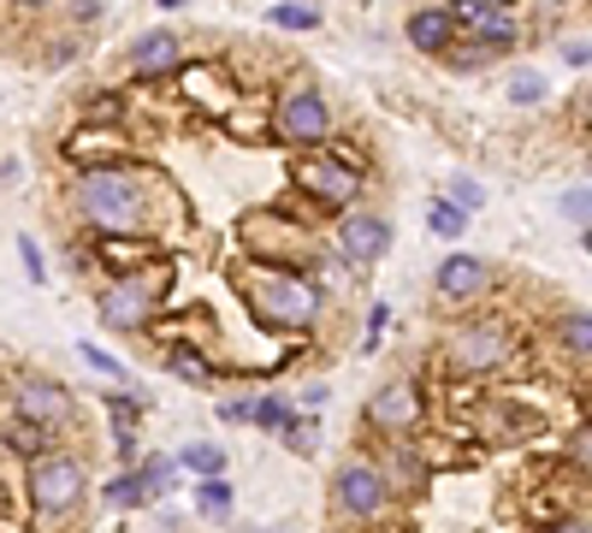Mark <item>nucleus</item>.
Instances as JSON below:
<instances>
[{
  "label": "nucleus",
  "mask_w": 592,
  "mask_h": 533,
  "mask_svg": "<svg viewBox=\"0 0 592 533\" xmlns=\"http://www.w3.org/2000/svg\"><path fill=\"white\" fill-rule=\"evenodd\" d=\"M563 214L586 226V219H592V191H569V196H563Z\"/></svg>",
  "instance_id": "cd10ccee"
},
{
  "label": "nucleus",
  "mask_w": 592,
  "mask_h": 533,
  "mask_svg": "<svg viewBox=\"0 0 592 533\" xmlns=\"http://www.w3.org/2000/svg\"><path fill=\"white\" fill-rule=\"evenodd\" d=\"M273 24H285V30H315V24H320V7H303V0H285V7H273Z\"/></svg>",
  "instance_id": "a211bd4d"
},
{
  "label": "nucleus",
  "mask_w": 592,
  "mask_h": 533,
  "mask_svg": "<svg viewBox=\"0 0 592 533\" xmlns=\"http://www.w3.org/2000/svg\"><path fill=\"white\" fill-rule=\"evenodd\" d=\"M154 315V290L143 279H125V285H113L108 297H101V320L108 326H143Z\"/></svg>",
  "instance_id": "9d476101"
},
{
  "label": "nucleus",
  "mask_w": 592,
  "mask_h": 533,
  "mask_svg": "<svg viewBox=\"0 0 592 533\" xmlns=\"http://www.w3.org/2000/svg\"><path fill=\"white\" fill-rule=\"evenodd\" d=\"M249 421H261V427H273V433H278V427H285L290 416H285V403L267 398V403H249Z\"/></svg>",
  "instance_id": "a878e982"
},
{
  "label": "nucleus",
  "mask_w": 592,
  "mask_h": 533,
  "mask_svg": "<svg viewBox=\"0 0 592 533\" xmlns=\"http://www.w3.org/2000/svg\"><path fill=\"white\" fill-rule=\"evenodd\" d=\"M278 433H285V444H290L296 457H308V451H315V427H303V421H285V427H278Z\"/></svg>",
  "instance_id": "393cba45"
},
{
  "label": "nucleus",
  "mask_w": 592,
  "mask_h": 533,
  "mask_svg": "<svg viewBox=\"0 0 592 533\" xmlns=\"http://www.w3.org/2000/svg\"><path fill=\"white\" fill-rule=\"evenodd\" d=\"M184 462H190L196 474H220V469H225V451H220V444H207V439H196V444L184 451Z\"/></svg>",
  "instance_id": "412c9836"
},
{
  "label": "nucleus",
  "mask_w": 592,
  "mask_h": 533,
  "mask_svg": "<svg viewBox=\"0 0 592 533\" xmlns=\"http://www.w3.org/2000/svg\"><path fill=\"white\" fill-rule=\"evenodd\" d=\"M427 226L439 232V237H462V232H468V208H450V202H439V208L427 214Z\"/></svg>",
  "instance_id": "6ab92c4d"
},
{
  "label": "nucleus",
  "mask_w": 592,
  "mask_h": 533,
  "mask_svg": "<svg viewBox=\"0 0 592 533\" xmlns=\"http://www.w3.org/2000/svg\"><path fill=\"white\" fill-rule=\"evenodd\" d=\"M409 37L421 54H450V37H457V19H450V7H421L409 19Z\"/></svg>",
  "instance_id": "ddd939ff"
},
{
  "label": "nucleus",
  "mask_w": 592,
  "mask_h": 533,
  "mask_svg": "<svg viewBox=\"0 0 592 533\" xmlns=\"http://www.w3.org/2000/svg\"><path fill=\"white\" fill-rule=\"evenodd\" d=\"M196 504H202L207 515H225V510H232V486H225L220 474H207V480H202V492H196Z\"/></svg>",
  "instance_id": "aec40b11"
},
{
  "label": "nucleus",
  "mask_w": 592,
  "mask_h": 533,
  "mask_svg": "<svg viewBox=\"0 0 592 533\" xmlns=\"http://www.w3.org/2000/svg\"><path fill=\"white\" fill-rule=\"evenodd\" d=\"M108 409H113V421H119V433H131V421H136V398H125V391H108Z\"/></svg>",
  "instance_id": "b1692460"
},
{
  "label": "nucleus",
  "mask_w": 592,
  "mask_h": 533,
  "mask_svg": "<svg viewBox=\"0 0 592 533\" xmlns=\"http://www.w3.org/2000/svg\"><path fill=\"white\" fill-rule=\"evenodd\" d=\"M249 308L267 326H308L320 308V290H315V279H303V273L261 267V273H249Z\"/></svg>",
  "instance_id": "f257e3e1"
},
{
  "label": "nucleus",
  "mask_w": 592,
  "mask_h": 533,
  "mask_svg": "<svg viewBox=\"0 0 592 533\" xmlns=\"http://www.w3.org/2000/svg\"><path fill=\"white\" fill-rule=\"evenodd\" d=\"M333 131V113H326V101L315 90H290L285 101H278V136L285 143H320V136Z\"/></svg>",
  "instance_id": "39448f33"
},
{
  "label": "nucleus",
  "mask_w": 592,
  "mask_h": 533,
  "mask_svg": "<svg viewBox=\"0 0 592 533\" xmlns=\"http://www.w3.org/2000/svg\"><path fill=\"white\" fill-rule=\"evenodd\" d=\"M296 184H303L308 196H320V202H350L356 196V172L344 161H308L296 172Z\"/></svg>",
  "instance_id": "f8f14e48"
},
{
  "label": "nucleus",
  "mask_w": 592,
  "mask_h": 533,
  "mask_svg": "<svg viewBox=\"0 0 592 533\" xmlns=\"http://www.w3.org/2000/svg\"><path fill=\"white\" fill-rule=\"evenodd\" d=\"M539 95H545V78H539V72H516L510 78V101H516V107H533Z\"/></svg>",
  "instance_id": "4be33fe9"
},
{
  "label": "nucleus",
  "mask_w": 592,
  "mask_h": 533,
  "mask_svg": "<svg viewBox=\"0 0 592 533\" xmlns=\"http://www.w3.org/2000/svg\"><path fill=\"white\" fill-rule=\"evenodd\" d=\"M19 7H42V0H19Z\"/></svg>",
  "instance_id": "c9c22d12"
},
{
  "label": "nucleus",
  "mask_w": 592,
  "mask_h": 533,
  "mask_svg": "<svg viewBox=\"0 0 592 533\" xmlns=\"http://www.w3.org/2000/svg\"><path fill=\"white\" fill-rule=\"evenodd\" d=\"M569 457H574V469L592 474V427H581V433L569 439Z\"/></svg>",
  "instance_id": "bb28decb"
},
{
  "label": "nucleus",
  "mask_w": 592,
  "mask_h": 533,
  "mask_svg": "<svg viewBox=\"0 0 592 533\" xmlns=\"http://www.w3.org/2000/svg\"><path fill=\"white\" fill-rule=\"evenodd\" d=\"M166 368H172V373H184L190 386H207V380H214V373H207V368H202L190 350H172V356H166Z\"/></svg>",
  "instance_id": "5701e85b"
},
{
  "label": "nucleus",
  "mask_w": 592,
  "mask_h": 533,
  "mask_svg": "<svg viewBox=\"0 0 592 533\" xmlns=\"http://www.w3.org/2000/svg\"><path fill=\"white\" fill-rule=\"evenodd\" d=\"M154 7H184V0H154Z\"/></svg>",
  "instance_id": "72a5a7b5"
},
{
  "label": "nucleus",
  "mask_w": 592,
  "mask_h": 533,
  "mask_svg": "<svg viewBox=\"0 0 592 533\" xmlns=\"http://www.w3.org/2000/svg\"><path fill=\"white\" fill-rule=\"evenodd\" d=\"M368 421L379 427V433H409V427L421 421V391H415L409 380L379 386L374 403H368Z\"/></svg>",
  "instance_id": "6e6552de"
},
{
  "label": "nucleus",
  "mask_w": 592,
  "mask_h": 533,
  "mask_svg": "<svg viewBox=\"0 0 592 533\" xmlns=\"http://www.w3.org/2000/svg\"><path fill=\"white\" fill-rule=\"evenodd\" d=\"M439 290L450 303H474L480 290H492V267L474 262V255H450V262L439 267Z\"/></svg>",
  "instance_id": "9b49d317"
},
{
  "label": "nucleus",
  "mask_w": 592,
  "mask_h": 533,
  "mask_svg": "<svg viewBox=\"0 0 592 533\" xmlns=\"http://www.w3.org/2000/svg\"><path fill=\"white\" fill-rule=\"evenodd\" d=\"M172 474H178V462H172V457H149L143 469H136V480H143V504H149V498H161V492L178 486Z\"/></svg>",
  "instance_id": "2eb2a0df"
},
{
  "label": "nucleus",
  "mask_w": 592,
  "mask_h": 533,
  "mask_svg": "<svg viewBox=\"0 0 592 533\" xmlns=\"http://www.w3.org/2000/svg\"><path fill=\"white\" fill-rule=\"evenodd\" d=\"M581 249L592 255V219H586V232H581Z\"/></svg>",
  "instance_id": "2f4dec72"
},
{
  "label": "nucleus",
  "mask_w": 592,
  "mask_h": 533,
  "mask_svg": "<svg viewBox=\"0 0 592 533\" xmlns=\"http://www.w3.org/2000/svg\"><path fill=\"white\" fill-rule=\"evenodd\" d=\"M557 338H563L574 356H592V315H563V326H557Z\"/></svg>",
  "instance_id": "dca6fc26"
},
{
  "label": "nucleus",
  "mask_w": 592,
  "mask_h": 533,
  "mask_svg": "<svg viewBox=\"0 0 592 533\" xmlns=\"http://www.w3.org/2000/svg\"><path fill=\"white\" fill-rule=\"evenodd\" d=\"M386 249H391V226L379 214H350L338 226V255L350 267H374V262H386Z\"/></svg>",
  "instance_id": "0eeeda50"
},
{
  "label": "nucleus",
  "mask_w": 592,
  "mask_h": 533,
  "mask_svg": "<svg viewBox=\"0 0 592 533\" xmlns=\"http://www.w3.org/2000/svg\"><path fill=\"white\" fill-rule=\"evenodd\" d=\"M503 356H510L503 320H474V326H462V332L450 338V368L457 373H486V368H498Z\"/></svg>",
  "instance_id": "20e7f679"
},
{
  "label": "nucleus",
  "mask_w": 592,
  "mask_h": 533,
  "mask_svg": "<svg viewBox=\"0 0 592 533\" xmlns=\"http://www.w3.org/2000/svg\"><path fill=\"white\" fill-rule=\"evenodd\" d=\"M78 208L90 214L101 232H131V226H143V196H136V184H131L119 166L83 172V178H78Z\"/></svg>",
  "instance_id": "f03ea898"
},
{
  "label": "nucleus",
  "mask_w": 592,
  "mask_h": 533,
  "mask_svg": "<svg viewBox=\"0 0 592 533\" xmlns=\"http://www.w3.org/2000/svg\"><path fill=\"white\" fill-rule=\"evenodd\" d=\"M563 60H569V65H586V60H592V48H586V42H569V48H563Z\"/></svg>",
  "instance_id": "7c9ffc66"
},
{
  "label": "nucleus",
  "mask_w": 592,
  "mask_h": 533,
  "mask_svg": "<svg viewBox=\"0 0 592 533\" xmlns=\"http://www.w3.org/2000/svg\"><path fill=\"white\" fill-rule=\"evenodd\" d=\"M581 119H586V125H592V95H586V101H581Z\"/></svg>",
  "instance_id": "473e14b6"
},
{
  "label": "nucleus",
  "mask_w": 592,
  "mask_h": 533,
  "mask_svg": "<svg viewBox=\"0 0 592 533\" xmlns=\"http://www.w3.org/2000/svg\"><path fill=\"white\" fill-rule=\"evenodd\" d=\"M450 196H457V208H480V202H486L474 178H457V184H450Z\"/></svg>",
  "instance_id": "c85d7f7f"
},
{
  "label": "nucleus",
  "mask_w": 592,
  "mask_h": 533,
  "mask_svg": "<svg viewBox=\"0 0 592 533\" xmlns=\"http://www.w3.org/2000/svg\"><path fill=\"white\" fill-rule=\"evenodd\" d=\"M101 498H108L113 510H136V504H143V480H136V469H131V474L108 480V492H101Z\"/></svg>",
  "instance_id": "f3484780"
},
{
  "label": "nucleus",
  "mask_w": 592,
  "mask_h": 533,
  "mask_svg": "<svg viewBox=\"0 0 592 533\" xmlns=\"http://www.w3.org/2000/svg\"><path fill=\"white\" fill-rule=\"evenodd\" d=\"M486 7H516V0H486Z\"/></svg>",
  "instance_id": "f704fd0d"
},
{
  "label": "nucleus",
  "mask_w": 592,
  "mask_h": 533,
  "mask_svg": "<svg viewBox=\"0 0 592 533\" xmlns=\"http://www.w3.org/2000/svg\"><path fill=\"white\" fill-rule=\"evenodd\" d=\"M172 65H178V37H172V30H149V37L136 42V54H131L136 78H161Z\"/></svg>",
  "instance_id": "4468645a"
},
{
  "label": "nucleus",
  "mask_w": 592,
  "mask_h": 533,
  "mask_svg": "<svg viewBox=\"0 0 592 533\" xmlns=\"http://www.w3.org/2000/svg\"><path fill=\"white\" fill-rule=\"evenodd\" d=\"M333 504H338V515H379V504H386V474H379L374 462H350V469H338Z\"/></svg>",
  "instance_id": "423d86ee"
},
{
  "label": "nucleus",
  "mask_w": 592,
  "mask_h": 533,
  "mask_svg": "<svg viewBox=\"0 0 592 533\" xmlns=\"http://www.w3.org/2000/svg\"><path fill=\"white\" fill-rule=\"evenodd\" d=\"M78 498H83V469L72 457H48V462L30 469V504H37L42 515L78 510Z\"/></svg>",
  "instance_id": "7ed1b4c3"
},
{
  "label": "nucleus",
  "mask_w": 592,
  "mask_h": 533,
  "mask_svg": "<svg viewBox=\"0 0 592 533\" xmlns=\"http://www.w3.org/2000/svg\"><path fill=\"white\" fill-rule=\"evenodd\" d=\"M19 249H24V267H30V279H42V273H48V267H42V255H37V244H30V237H24V244H19Z\"/></svg>",
  "instance_id": "c756f323"
},
{
  "label": "nucleus",
  "mask_w": 592,
  "mask_h": 533,
  "mask_svg": "<svg viewBox=\"0 0 592 533\" xmlns=\"http://www.w3.org/2000/svg\"><path fill=\"white\" fill-rule=\"evenodd\" d=\"M19 416L37 421V427H60V421H72V398H65L54 380H24L19 386Z\"/></svg>",
  "instance_id": "1a4fd4ad"
}]
</instances>
